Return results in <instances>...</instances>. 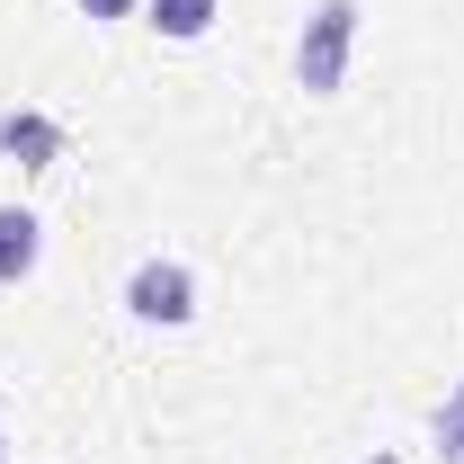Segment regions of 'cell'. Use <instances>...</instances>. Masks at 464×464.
<instances>
[{
    "label": "cell",
    "mask_w": 464,
    "mask_h": 464,
    "mask_svg": "<svg viewBox=\"0 0 464 464\" xmlns=\"http://www.w3.org/2000/svg\"><path fill=\"white\" fill-rule=\"evenodd\" d=\"M357 36H366V0H313L304 27H295V90L304 99H340L348 90V63H357Z\"/></svg>",
    "instance_id": "cell-1"
},
{
    "label": "cell",
    "mask_w": 464,
    "mask_h": 464,
    "mask_svg": "<svg viewBox=\"0 0 464 464\" xmlns=\"http://www.w3.org/2000/svg\"><path fill=\"white\" fill-rule=\"evenodd\" d=\"M143 331H188L197 322V268L170 259V250H152V259H134L125 268V295H116Z\"/></svg>",
    "instance_id": "cell-2"
},
{
    "label": "cell",
    "mask_w": 464,
    "mask_h": 464,
    "mask_svg": "<svg viewBox=\"0 0 464 464\" xmlns=\"http://www.w3.org/2000/svg\"><path fill=\"white\" fill-rule=\"evenodd\" d=\"M63 152H72V125L54 108H0V161H18V170H63Z\"/></svg>",
    "instance_id": "cell-3"
},
{
    "label": "cell",
    "mask_w": 464,
    "mask_h": 464,
    "mask_svg": "<svg viewBox=\"0 0 464 464\" xmlns=\"http://www.w3.org/2000/svg\"><path fill=\"white\" fill-rule=\"evenodd\" d=\"M36 268H45V215L0 197V286H27Z\"/></svg>",
    "instance_id": "cell-4"
},
{
    "label": "cell",
    "mask_w": 464,
    "mask_h": 464,
    "mask_svg": "<svg viewBox=\"0 0 464 464\" xmlns=\"http://www.w3.org/2000/svg\"><path fill=\"white\" fill-rule=\"evenodd\" d=\"M215 18H224V0H143V27H152L161 45H206Z\"/></svg>",
    "instance_id": "cell-5"
},
{
    "label": "cell",
    "mask_w": 464,
    "mask_h": 464,
    "mask_svg": "<svg viewBox=\"0 0 464 464\" xmlns=\"http://www.w3.org/2000/svg\"><path fill=\"white\" fill-rule=\"evenodd\" d=\"M429 438H438V456L464 464V375L447 384V402H438V420H429Z\"/></svg>",
    "instance_id": "cell-6"
},
{
    "label": "cell",
    "mask_w": 464,
    "mask_h": 464,
    "mask_svg": "<svg viewBox=\"0 0 464 464\" xmlns=\"http://www.w3.org/2000/svg\"><path fill=\"white\" fill-rule=\"evenodd\" d=\"M90 27H116V18H143V0H81Z\"/></svg>",
    "instance_id": "cell-7"
},
{
    "label": "cell",
    "mask_w": 464,
    "mask_h": 464,
    "mask_svg": "<svg viewBox=\"0 0 464 464\" xmlns=\"http://www.w3.org/2000/svg\"><path fill=\"white\" fill-rule=\"evenodd\" d=\"M357 464H402V456H393V447H375V456H357Z\"/></svg>",
    "instance_id": "cell-8"
},
{
    "label": "cell",
    "mask_w": 464,
    "mask_h": 464,
    "mask_svg": "<svg viewBox=\"0 0 464 464\" xmlns=\"http://www.w3.org/2000/svg\"><path fill=\"white\" fill-rule=\"evenodd\" d=\"M0 464H9V429H0Z\"/></svg>",
    "instance_id": "cell-9"
}]
</instances>
